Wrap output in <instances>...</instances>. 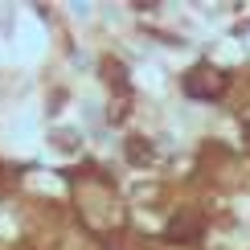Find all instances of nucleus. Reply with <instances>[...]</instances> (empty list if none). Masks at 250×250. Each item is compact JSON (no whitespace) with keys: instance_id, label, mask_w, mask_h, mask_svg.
Returning <instances> with one entry per match:
<instances>
[{"instance_id":"f257e3e1","label":"nucleus","mask_w":250,"mask_h":250,"mask_svg":"<svg viewBox=\"0 0 250 250\" xmlns=\"http://www.w3.org/2000/svg\"><path fill=\"white\" fill-rule=\"evenodd\" d=\"M230 86V78H226L222 66H213V62H201V66H193L189 74H185V95L189 99H222V90Z\"/></svg>"},{"instance_id":"f03ea898","label":"nucleus","mask_w":250,"mask_h":250,"mask_svg":"<svg viewBox=\"0 0 250 250\" xmlns=\"http://www.w3.org/2000/svg\"><path fill=\"white\" fill-rule=\"evenodd\" d=\"M168 242H185V246H193V242H201V234H205V222L197 213H176L172 222H168Z\"/></svg>"},{"instance_id":"7ed1b4c3","label":"nucleus","mask_w":250,"mask_h":250,"mask_svg":"<svg viewBox=\"0 0 250 250\" xmlns=\"http://www.w3.org/2000/svg\"><path fill=\"white\" fill-rule=\"evenodd\" d=\"M127 156L135 164H148L152 160V148H144V140H127Z\"/></svg>"}]
</instances>
